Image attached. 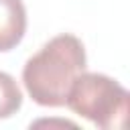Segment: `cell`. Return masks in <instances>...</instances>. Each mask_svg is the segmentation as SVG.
<instances>
[{"label":"cell","mask_w":130,"mask_h":130,"mask_svg":"<svg viewBox=\"0 0 130 130\" xmlns=\"http://www.w3.org/2000/svg\"><path fill=\"white\" fill-rule=\"evenodd\" d=\"M87 57L83 43L63 32L45 43L22 67V83L30 100L43 108L65 106L67 93L75 77L85 71Z\"/></svg>","instance_id":"obj_1"},{"label":"cell","mask_w":130,"mask_h":130,"mask_svg":"<svg viewBox=\"0 0 130 130\" xmlns=\"http://www.w3.org/2000/svg\"><path fill=\"white\" fill-rule=\"evenodd\" d=\"M65 106L102 130H120L128 118L130 93L110 75L81 71L69 87Z\"/></svg>","instance_id":"obj_2"},{"label":"cell","mask_w":130,"mask_h":130,"mask_svg":"<svg viewBox=\"0 0 130 130\" xmlns=\"http://www.w3.org/2000/svg\"><path fill=\"white\" fill-rule=\"evenodd\" d=\"M26 32V8L22 0H0V53L12 51Z\"/></svg>","instance_id":"obj_3"},{"label":"cell","mask_w":130,"mask_h":130,"mask_svg":"<svg viewBox=\"0 0 130 130\" xmlns=\"http://www.w3.org/2000/svg\"><path fill=\"white\" fill-rule=\"evenodd\" d=\"M22 108V91L16 79L0 71V120L12 118Z\"/></svg>","instance_id":"obj_4"}]
</instances>
